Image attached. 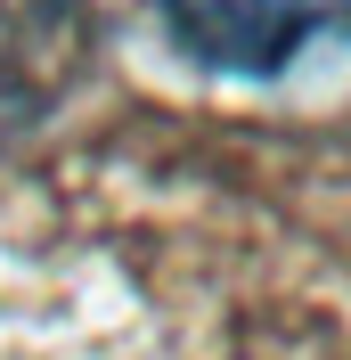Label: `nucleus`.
Segmentation results:
<instances>
[{
  "instance_id": "f257e3e1",
  "label": "nucleus",
  "mask_w": 351,
  "mask_h": 360,
  "mask_svg": "<svg viewBox=\"0 0 351 360\" xmlns=\"http://www.w3.org/2000/svg\"><path fill=\"white\" fill-rule=\"evenodd\" d=\"M172 41L220 74H278L319 33H351V0H164Z\"/></svg>"
}]
</instances>
